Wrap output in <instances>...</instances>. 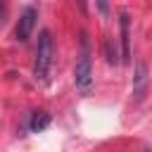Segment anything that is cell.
<instances>
[{"label": "cell", "mask_w": 152, "mask_h": 152, "mask_svg": "<svg viewBox=\"0 0 152 152\" xmlns=\"http://www.w3.org/2000/svg\"><path fill=\"white\" fill-rule=\"evenodd\" d=\"M52 64V38L50 31H40L38 45H36V59H33V76L36 81H45Z\"/></svg>", "instance_id": "obj_1"}, {"label": "cell", "mask_w": 152, "mask_h": 152, "mask_svg": "<svg viewBox=\"0 0 152 152\" xmlns=\"http://www.w3.org/2000/svg\"><path fill=\"white\" fill-rule=\"evenodd\" d=\"M74 81H76V88H81L83 93L90 90L93 69H90V50H88V38H86V33H83V38H81V55H78L76 66H74Z\"/></svg>", "instance_id": "obj_2"}, {"label": "cell", "mask_w": 152, "mask_h": 152, "mask_svg": "<svg viewBox=\"0 0 152 152\" xmlns=\"http://www.w3.org/2000/svg\"><path fill=\"white\" fill-rule=\"evenodd\" d=\"M33 26H36V7H26L24 10V14L19 17V24H17V31H14V36H17V40H28V36H31V31H33Z\"/></svg>", "instance_id": "obj_3"}, {"label": "cell", "mask_w": 152, "mask_h": 152, "mask_svg": "<svg viewBox=\"0 0 152 152\" xmlns=\"http://www.w3.org/2000/svg\"><path fill=\"white\" fill-rule=\"evenodd\" d=\"M121 57H124V62H128L131 59V48H128V14L124 12L121 14Z\"/></svg>", "instance_id": "obj_4"}, {"label": "cell", "mask_w": 152, "mask_h": 152, "mask_svg": "<svg viewBox=\"0 0 152 152\" xmlns=\"http://www.w3.org/2000/svg\"><path fill=\"white\" fill-rule=\"evenodd\" d=\"M48 126H50V114L36 112V114L31 116V131H33V133H40V131H45Z\"/></svg>", "instance_id": "obj_5"}]
</instances>
